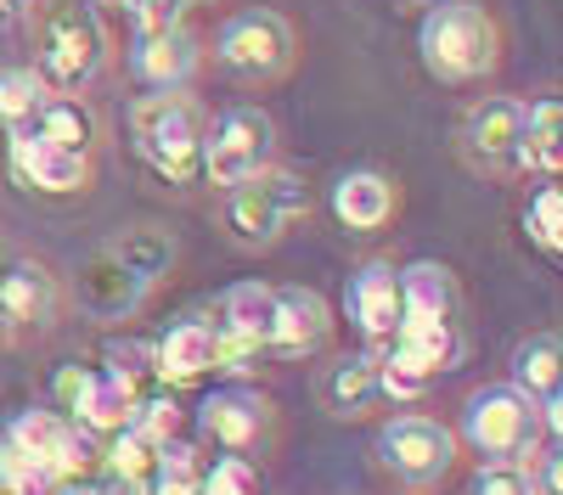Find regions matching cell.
<instances>
[{
    "mask_svg": "<svg viewBox=\"0 0 563 495\" xmlns=\"http://www.w3.org/2000/svg\"><path fill=\"white\" fill-rule=\"evenodd\" d=\"M108 63V29L90 0H52L34 23V79L57 97H74Z\"/></svg>",
    "mask_w": 563,
    "mask_h": 495,
    "instance_id": "obj_1",
    "label": "cell"
},
{
    "mask_svg": "<svg viewBox=\"0 0 563 495\" xmlns=\"http://www.w3.org/2000/svg\"><path fill=\"white\" fill-rule=\"evenodd\" d=\"M417 52H422V68L440 85L485 79L501 63V23L479 7V0H440L417 29Z\"/></svg>",
    "mask_w": 563,
    "mask_h": 495,
    "instance_id": "obj_2",
    "label": "cell"
},
{
    "mask_svg": "<svg viewBox=\"0 0 563 495\" xmlns=\"http://www.w3.org/2000/svg\"><path fill=\"white\" fill-rule=\"evenodd\" d=\"M203 113L180 90H153L130 108V135L135 153L147 158L169 187H198L203 180Z\"/></svg>",
    "mask_w": 563,
    "mask_h": 495,
    "instance_id": "obj_3",
    "label": "cell"
},
{
    "mask_svg": "<svg viewBox=\"0 0 563 495\" xmlns=\"http://www.w3.org/2000/svg\"><path fill=\"white\" fill-rule=\"evenodd\" d=\"M310 209V192L294 169H254L243 180L225 187V203H220V220L238 248H271L282 237V225L299 220Z\"/></svg>",
    "mask_w": 563,
    "mask_h": 495,
    "instance_id": "obj_4",
    "label": "cell"
},
{
    "mask_svg": "<svg viewBox=\"0 0 563 495\" xmlns=\"http://www.w3.org/2000/svg\"><path fill=\"white\" fill-rule=\"evenodd\" d=\"M541 405L512 389V383H490V389H474L462 405V439L474 445L479 462H519L541 445Z\"/></svg>",
    "mask_w": 563,
    "mask_h": 495,
    "instance_id": "obj_5",
    "label": "cell"
},
{
    "mask_svg": "<svg viewBox=\"0 0 563 495\" xmlns=\"http://www.w3.org/2000/svg\"><path fill=\"white\" fill-rule=\"evenodd\" d=\"M214 63L231 79H249V85L282 79V74L294 68V29H288V18L271 12V7L238 12L214 34Z\"/></svg>",
    "mask_w": 563,
    "mask_h": 495,
    "instance_id": "obj_6",
    "label": "cell"
},
{
    "mask_svg": "<svg viewBox=\"0 0 563 495\" xmlns=\"http://www.w3.org/2000/svg\"><path fill=\"white\" fill-rule=\"evenodd\" d=\"M276 153V124L265 108H225L209 130H203V180L214 187H231L254 169H265Z\"/></svg>",
    "mask_w": 563,
    "mask_h": 495,
    "instance_id": "obj_7",
    "label": "cell"
},
{
    "mask_svg": "<svg viewBox=\"0 0 563 495\" xmlns=\"http://www.w3.org/2000/svg\"><path fill=\"white\" fill-rule=\"evenodd\" d=\"M378 462L406 484H440L456 468V434L434 417H395L378 428Z\"/></svg>",
    "mask_w": 563,
    "mask_h": 495,
    "instance_id": "obj_8",
    "label": "cell"
},
{
    "mask_svg": "<svg viewBox=\"0 0 563 495\" xmlns=\"http://www.w3.org/2000/svg\"><path fill=\"white\" fill-rule=\"evenodd\" d=\"M198 428L214 450L249 457V450H260L265 434H271V400L254 394V389H220L198 405Z\"/></svg>",
    "mask_w": 563,
    "mask_h": 495,
    "instance_id": "obj_9",
    "label": "cell"
},
{
    "mask_svg": "<svg viewBox=\"0 0 563 495\" xmlns=\"http://www.w3.org/2000/svg\"><path fill=\"white\" fill-rule=\"evenodd\" d=\"M519 124H525V102L512 97H485L479 108H467L462 119V153L474 169H512L519 153Z\"/></svg>",
    "mask_w": 563,
    "mask_h": 495,
    "instance_id": "obj_10",
    "label": "cell"
},
{
    "mask_svg": "<svg viewBox=\"0 0 563 495\" xmlns=\"http://www.w3.org/2000/svg\"><path fill=\"white\" fill-rule=\"evenodd\" d=\"M130 74L147 90H186V79L198 74V40H192V29L169 23V29H153V34H135Z\"/></svg>",
    "mask_w": 563,
    "mask_h": 495,
    "instance_id": "obj_11",
    "label": "cell"
},
{
    "mask_svg": "<svg viewBox=\"0 0 563 495\" xmlns=\"http://www.w3.org/2000/svg\"><path fill=\"white\" fill-rule=\"evenodd\" d=\"M147 288L153 282H141L113 248H97L79 265V304L90 315H102V322H124V315H135L141 299H147Z\"/></svg>",
    "mask_w": 563,
    "mask_h": 495,
    "instance_id": "obj_12",
    "label": "cell"
},
{
    "mask_svg": "<svg viewBox=\"0 0 563 495\" xmlns=\"http://www.w3.org/2000/svg\"><path fill=\"white\" fill-rule=\"evenodd\" d=\"M12 169L23 187L34 192H85V180H90V158L85 153H68V147H52V142H40V135L18 130L12 135Z\"/></svg>",
    "mask_w": 563,
    "mask_h": 495,
    "instance_id": "obj_13",
    "label": "cell"
},
{
    "mask_svg": "<svg viewBox=\"0 0 563 495\" xmlns=\"http://www.w3.org/2000/svg\"><path fill=\"white\" fill-rule=\"evenodd\" d=\"M350 315L372 344H389L406 322V299H400V270L395 265H366L350 282Z\"/></svg>",
    "mask_w": 563,
    "mask_h": 495,
    "instance_id": "obj_14",
    "label": "cell"
},
{
    "mask_svg": "<svg viewBox=\"0 0 563 495\" xmlns=\"http://www.w3.org/2000/svg\"><path fill=\"white\" fill-rule=\"evenodd\" d=\"M316 400H321V412L327 417H366L372 405L384 400V389H378V355H344V360H333V367L321 372V383H316Z\"/></svg>",
    "mask_w": 563,
    "mask_h": 495,
    "instance_id": "obj_15",
    "label": "cell"
},
{
    "mask_svg": "<svg viewBox=\"0 0 563 495\" xmlns=\"http://www.w3.org/2000/svg\"><path fill=\"white\" fill-rule=\"evenodd\" d=\"M333 333V310L316 288H276V338L271 349L282 355H316Z\"/></svg>",
    "mask_w": 563,
    "mask_h": 495,
    "instance_id": "obj_16",
    "label": "cell"
},
{
    "mask_svg": "<svg viewBox=\"0 0 563 495\" xmlns=\"http://www.w3.org/2000/svg\"><path fill=\"white\" fill-rule=\"evenodd\" d=\"M57 310V282L34 259H7L0 270V322L7 327H45Z\"/></svg>",
    "mask_w": 563,
    "mask_h": 495,
    "instance_id": "obj_17",
    "label": "cell"
},
{
    "mask_svg": "<svg viewBox=\"0 0 563 495\" xmlns=\"http://www.w3.org/2000/svg\"><path fill=\"white\" fill-rule=\"evenodd\" d=\"M333 214H339V225H350V232H378V225L395 220V180L378 175V169H350V175H339Z\"/></svg>",
    "mask_w": 563,
    "mask_h": 495,
    "instance_id": "obj_18",
    "label": "cell"
},
{
    "mask_svg": "<svg viewBox=\"0 0 563 495\" xmlns=\"http://www.w3.org/2000/svg\"><path fill=\"white\" fill-rule=\"evenodd\" d=\"M512 169H530V175H547V180L563 169V102H558V97L525 102V124H519V153H512Z\"/></svg>",
    "mask_w": 563,
    "mask_h": 495,
    "instance_id": "obj_19",
    "label": "cell"
},
{
    "mask_svg": "<svg viewBox=\"0 0 563 495\" xmlns=\"http://www.w3.org/2000/svg\"><path fill=\"white\" fill-rule=\"evenodd\" d=\"M12 135H18V130H12ZM29 135H40V142H52V147H68V153H85V158H90L102 124H97V113H90V102L45 90V102H40L34 119H29Z\"/></svg>",
    "mask_w": 563,
    "mask_h": 495,
    "instance_id": "obj_20",
    "label": "cell"
},
{
    "mask_svg": "<svg viewBox=\"0 0 563 495\" xmlns=\"http://www.w3.org/2000/svg\"><path fill=\"white\" fill-rule=\"evenodd\" d=\"M153 360H158L164 383H192V378L214 372V327L209 322H175L153 344Z\"/></svg>",
    "mask_w": 563,
    "mask_h": 495,
    "instance_id": "obj_21",
    "label": "cell"
},
{
    "mask_svg": "<svg viewBox=\"0 0 563 495\" xmlns=\"http://www.w3.org/2000/svg\"><path fill=\"white\" fill-rule=\"evenodd\" d=\"M400 299H406V322H451L456 315V282L434 259H417L400 270Z\"/></svg>",
    "mask_w": 563,
    "mask_h": 495,
    "instance_id": "obj_22",
    "label": "cell"
},
{
    "mask_svg": "<svg viewBox=\"0 0 563 495\" xmlns=\"http://www.w3.org/2000/svg\"><path fill=\"white\" fill-rule=\"evenodd\" d=\"M507 383H512V389H525L536 405L552 400L558 383H563V344H558V333H536V338H525L519 349H512Z\"/></svg>",
    "mask_w": 563,
    "mask_h": 495,
    "instance_id": "obj_23",
    "label": "cell"
},
{
    "mask_svg": "<svg viewBox=\"0 0 563 495\" xmlns=\"http://www.w3.org/2000/svg\"><path fill=\"white\" fill-rule=\"evenodd\" d=\"M225 327H238V333H249L254 344L271 349V338H276V288L238 282L225 293Z\"/></svg>",
    "mask_w": 563,
    "mask_h": 495,
    "instance_id": "obj_24",
    "label": "cell"
},
{
    "mask_svg": "<svg viewBox=\"0 0 563 495\" xmlns=\"http://www.w3.org/2000/svg\"><path fill=\"white\" fill-rule=\"evenodd\" d=\"M68 428H74V423H68L63 412H45V405H34V412H18V417L7 423V439L52 468L57 450H63V439H68ZM52 473H57V468H52Z\"/></svg>",
    "mask_w": 563,
    "mask_h": 495,
    "instance_id": "obj_25",
    "label": "cell"
},
{
    "mask_svg": "<svg viewBox=\"0 0 563 495\" xmlns=\"http://www.w3.org/2000/svg\"><path fill=\"white\" fill-rule=\"evenodd\" d=\"M141 282H158L164 270L175 265V237L169 232H158V225H135V232H124V237H113L108 243Z\"/></svg>",
    "mask_w": 563,
    "mask_h": 495,
    "instance_id": "obj_26",
    "label": "cell"
},
{
    "mask_svg": "<svg viewBox=\"0 0 563 495\" xmlns=\"http://www.w3.org/2000/svg\"><path fill=\"white\" fill-rule=\"evenodd\" d=\"M108 473L119 479H153V462H158V439L141 434L135 423H124L119 434H108V450H102Z\"/></svg>",
    "mask_w": 563,
    "mask_h": 495,
    "instance_id": "obj_27",
    "label": "cell"
},
{
    "mask_svg": "<svg viewBox=\"0 0 563 495\" xmlns=\"http://www.w3.org/2000/svg\"><path fill=\"white\" fill-rule=\"evenodd\" d=\"M52 484H57V473L45 468L40 457L18 450L12 439H0V490H7V495H45Z\"/></svg>",
    "mask_w": 563,
    "mask_h": 495,
    "instance_id": "obj_28",
    "label": "cell"
},
{
    "mask_svg": "<svg viewBox=\"0 0 563 495\" xmlns=\"http://www.w3.org/2000/svg\"><path fill=\"white\" fill-rule=\"evenodd\" d=\"M40 102H45V85L34 79V68H7L0 74V124L7 130H29Z\"/></svg>",
    "mask_w": 563,
    "mask_h": 495,
    "instance_id": "obj_29",
    "label": "cell"
},
{
    "mask_svg": "<svg viewBox=\"0 0 563 495\" xmlns=\"http://www.w3.org/2000/svg\"><path fill=\"white\" fill-rule=\"evenodd\" d=\"M198 490L203 495H260V468L238 450H220L209 468H198Z\"/></svg>",
    "mask_w": 563,
    "mask_h": 495,
    "instance_id": "obj_30",
    "label": "cell"
},
{
    "mask_svg": "<svg viewBox=\"0 0 563 495\" xmlns=\"http://www.w3.org/2000/svg\"><path fill=\"white\" fill-rule=\"evenodd\" d=\"M108 372L141 400V394H147L153 383H164L158 378V360H153V344H113L108 349Z\"/></svg>",
    "mask_w": 563,
    "mask_h": 495,
    "instance_id": "obj_31",
    "label": "cell"
},
{
    "mask_svg": "<svg viewBox=\"0 0 563 495\" xmlns=\"http://www.w3.org/2000/svg\"><path fill=\"white\" fill-rule=\"evenodd\" d=\"M525 232H530V243H536L541 254H558V248H563V198H558V187H541V192L530 198Z\"/></svg>",
    "mask_w": 563,
    "mask_h": 495,
    "instance_id": "obj_32",
    "label": "cell"
},
{
    "mask_svg": "<svg viewBox=\"0 0 563 495\" xmlns=\"http://www.w3.org/2000/svg\"><path fill=\"white\" fill-rule=\"evenodd\" d=\"M265 355V344H254L249 333H238V327H214V372H254V360Z\"/></svg>",
    "mask_w": 563,
    "mask_h": 495,
    "instance_id": "obj_33",
    "label": "cell"
},
{
    "mask_svg": "<svg viewBox=\"0 0 563 495\" xmlns=\"http://www.w3.org/2000/svg\"><path fill=\"white\" fill-rule=\"evenodd\" d=\"M474 495H536V479L525 462H485L474 473Z\"/></svg>",
    "mask_w": 563,
    "mask_h": 495,
    "instance_id": "obj_34",
    "label": "cell"
},
{
    "mask_svg": "<svg viewBox=\"0 0 563 495\" xmlns=\"http://www.w3.org/2000/svg\"><path fill=\"white\" fill-rule=\"evenodd\" d=\"M203 7V0H124V12L135 23V34H153V29H169V23H186V12Z\"/></svg>",
    "mask_w": 563,
    "mask_h": 495,
    "instance_id": "obj_35",
    "label": "cell"
},
{
    "mask_svg": "<svg viewBox=\"0 0 563 495\" xmlns=\"http://www.w3.org/2000/svg\"><path fill=\"white\" fill-rule=\"evenodd\" d=\"M23 7H29V0H0V18H18Z\"/></svg>",
    "mask_w": 563,
    "mask_h": 495,
    "instance_id": "obj_36",
    "label": "cell"
},
{
    "mask_svg": "<svg viewBox=\"0 0 563 495\" xmlns=\"http://www.w3.org/2000/svg\"><path fill=\"white\" fill-rule=\"evenodd\" d=\"M7 259H12V248H7V243H0V270H7Z\"/></svg>",
    "mask_w": 563,
    "mask_h": 495,
    "instance_id": "obj_37",
    "label": "cell"
},
{
    "mask_svg": "<svg viewBox=\"0 0 563 495\" xmlns=\"http://www.w3.org/2000/svg\"><path fill=\"white\" fill-rule=\"evenodd\" d=\"M90 7H124V0H90Z\"/></svg>",
    "mask_w": 563,
    "mask_h": 495,
    "instance_id": "obj_38",
    "label": "cell"
},
{
    "mask_svg": "<svg viewBox=\"0 0 563 495\" xmlns=\"http://www.w3.org/2000/svg\"><path fill=\"white\" fill-rule=\"evenodd\" d=\"M0 327H7V322H0Z\"/></svg>",
    "mask_w": 563,
    "mask_h": 495,
    "instance_id": "obj_39",
    "label": "cell"
}]
</instances>
